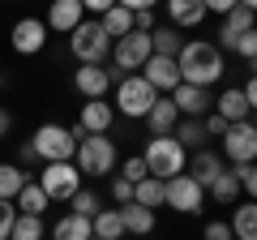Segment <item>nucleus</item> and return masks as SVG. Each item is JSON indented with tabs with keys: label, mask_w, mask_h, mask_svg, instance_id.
I'll return each instance as SVG.
<instances>
[{
	"label": "nucleus",
	"mask_w": 257,
	"mask_h": 240,
	"mask_svg": "<svg viewBox=\"0 0 257 240\" xmlns=\"http://www.w3.org/2000/svg\"><path fill=\"white\" fill-rule=\"evenodd\" d=\"M240 197H244V193H240V185H236V176H231V167H223L210 185H206V202H214V206H236Z\"/></svg>",
	"instance_id": "obj_22"
},
{
	"label": "nucleus",
	"mask_w": 257,
	"mask_h": 240,
	"mask_svg": "<svg viewBox=\"0 0 257 240\" xmlns=\"http://www.w3.org/2000/svg\"><path fill=\"white\" fill-rule=\"evenodd\" d=\"M219 155L223 163H253L257 159V129H253V120H236V125H227L219 138Z\"/></svg>",
	"instance_id": "obj_10"
},
{
	"label": "nucleus",
	"mask_w": 257,
	"mask_h": 240,
	"mask_svg": "<svg viewBox=\"0 0 257 240\" xmlns=\"http://www.w3.org/2000/svg\"><path fill=\"white\" fill-rule=\"evenodd\" d=\"M18 167H39V155H35L30 142H22V146H18Z\"/></svg>",
	"instance_id": "obj_44"
},
{
	"label": "nucleus",
	"mask_w": 257,
	"mask_h": 240,
	"mask_svg": "<svg viewBox=\"0 0 257 240\" xmlns=\"http://www.w3.org/2000/svg\"><path fill=\"white\" fill-rule=\"evenodd\" d=\"M116 163H120V146L107 138V133H90V138L77 142L73 150V167L82 172V180H103V176H116Z\"/></svg>",
	"instance_id": "obj_2"
},
{
	"label": "nucleus",
	"mask_w": 257,
	"mask_h": 240,
	"mask_svg": "<svg viewBox=\"0 0 257 240\" xmlns=\"http://www.w3.org/2000/svg\"><path fill=\"white\" fill-rule=\"evenodd\" d=\"M150 35H142V30H128L124 39H116L111 43V56H107V73H111V86L120 82V77L128 73H142V65L150 60Z\"/></svg>",
	"instance_id": "obj_4"
},
{
	"label": "nucleus",
	"mask_w": 257,
	"mask_h": 240,
	"mask_svg": "<svg viewBox=\"0 0 257 240\" xmlns=\"http://www.w3.org/2000/svg\"><path fill=\"white\" fill-rule=\"evenodd\" d=\"M99 26H103V35H107L111 43H116V39H124L128 30H133V13H128V9H120V5H111V9L99 18Z\"/></svg>",
	"instance_id": "obj_30"
},
{
	"label": "nucleus",
	"mask_w": 257,
	"mask_h": 240,
	"mask_svg": "<svg viewBox=\"0 0 257 240\" xmlns=\"http://www.w3.org/2000/svg\"><path fill=\"white\" fill-rule=\"evenodd\" d=\"M77 22H86L82 0H47V13H43V26H47V30H56V35H69Z\"/></svg>",
	"instance_id": "obj_17"
},
{
	"label": "nucleus",
	"mask_w": 257,
	"mask_h": 240,
	"mask_svg": "<svg viewBox=\"0 0 257 240\" xmlns=\"http://www.w3.org/2000/svg\"><path fill=\"white\" fill-rule=\"evenodd\" d=\"M13 206H18V214H39V219H43V214H47V206H52V202H47V193H43V189L35 185V176H30L26 185H22V193L13 197Z\"/></svg>",
	"instance_id": "obj_28"
},
{
	"label": "nucleus",
	"mask_w": 257,
	"mask_h": 240,
	"mask_svg": "<svg viewBox=\"0 0 257 240\" xmlns=\"http://www.w3.org/2000/svg\"><path fill=\"white\" fill-rule=\"evenodd\" d=\"M202 129H206V138H223L227 120H223V116H214V111H206V116H202Z\"/></svg>",
	"instance_id": "obj_42"
},
{
	"label": "nucleus",
	"mask_w": 257,
	"mask_h": 240,
	"mask_svg": "<svg viewBox=\"0 0 257 240\" xmlns=\"http://www.w3.org/2000/svg\"><path fill=\"white\" fill-rule=\"evenodd\" d=\"M176 120H180V111H176L172 94H159V99L150 103V111L142 116V125L150 129V138H167V133L176 129Z\"/></svg>",
	"instance_id": "obj_18"
},
{
	"label": "nucleus",
	"mask_w": 257,
	"mask_h": 240,
	"mask_svg": "<svg viewBox=\"0 0 257 240\" xmlns=\"http://www.w3.org/2000/svg\"><path fill=\"white\" fill-rule=\"evenodd\" d=\"M180 47H184V35H180L176 26L159 22V26L150 30V52H155V56H172V60H176V52H180Z\"/></svg>",
	"instance_id": "obj_27"
},
{
	"label": "nucleus",
	"mask_w": 257,
	"mask_h": 240,
	"mask_svg": "<svg viewBox=\"0 0 257 240\" xmlns=\"http://www.w3.org/2000/svg\"><path fill=\"white\" fill-rule=\"evenodd\" d=\"M30 180V172L26 167H18V163H0V197L5 202H13V197L22 193V185Z\"/></svg>",
	"instance_id": "obj_31"
},
{
	"label": "nucleus",
	"mask_w": 257,
	"mask_h": 240,
	"mask_svg": "<svg viewBox=\"0 0 257 240\" xmlns=\"http://www.w3.org/2000/svg\"><path fill=\"white\" fill-rule=\"evenodd\" d=\"M202 5H206V13H219V18L236 9V0H202Z\"/></svg>",
	"instance_id": "obj_46"
},
{
	"label": "nucleus",
	"mask_w": 257,
	"mask_h": 240,
	"mask_svg": "<svg viewBox=\"0 0 257 240\" xmlns=\"http://www.w3.org/2000/svg\"><path fill=\"white\" fill-rule=\"evenodd\" d=\"M159 5H163V13H167V26H176V30H197L210 18L202 0H159Z\"/></svg>",
	"instance_id": "obj_16"
},
{
	"label": "nucleus",
	"mask_w": 257,
	"mask_h": 240,
	"mask_svg": "<svg viewBox=\"0 0 257 240\" xmlns=\"http://www.w3.org/2000/svg\"><path fill=\"white\" fill-rule=\"evenodd\" d=\"M227 52H236L244 65H253V56H257V26H253V30H244V35H236V39L227 43Z\"/></svg>",
	"instance_id": "obj_35"
},
{
	"label": "nucleus",
	"mask_w": 257,
	"mask_h": 240,
	"mask_svg": "<svg viewBox=\"0 0 257 240\" xmlns=\"http://www.w3.org/2000/svg\"><path fill=\"white\" fill-rule=\"evenodd\" d=\"M172 138L180 142V146L189 150V155H193V150H202L206 142H210V138H206V129H202V120H193V116H180V120H176Z\"/></svg>",
	"instance_id": "obj_29"
},
{
	"label": "nucleus",
	"mask_w": 257,
	"mask_h": 240,
	"mask_svg": "<svg viewBox=\"0 0 257 240\" xmlns=\"http://www.w3.org/2000/svg\"><path fill=\"white\" fill-rule=\"evenodd\" d=\"M133 202L146 206V210H159V206H163V180H155V176L138 180V185H133Z\"/></svg>",
	"instance_id": "obj_33"
},
{
	"label": "nucleus",
	"mask_w": 257,
	"mask_h": 240,
	"mask_svg": "<svg viewBox=\"0 0 257 240\" xmlns=\"http://www.w3.org/2000/svg\"><path fill=\"white\" fill-rule=\"evenodd\" d=\"M94 210H99V193L94 189H77L73 197H69V214H82V219H94Z\"/></svg>",
	"instance_id": "obj_34"
},
{
	"label": "nucleus",
	"mask_w": 257,
	"mask_h": 240,
	"mask_svg": "<svg viewBox=\"0 0 257 240\" xmlns=\"http://www.w3.org/2000/svg\"><path fill=\"white\" fill-rule=\"evenodd\" d=\"M253 26H257V22H253V13L236 5L231 13H223V22H219V43H214V47H219V52H227V43H231V39H236V35H244V30H253Z\"/></svg>",
	"instance_id": "obj_23"
},
{
	"label": "nucleus",
	"mask_w": 257,
	"mask_h": 240,
	"mask_svg": "<svg viewBox=\"0 0 257 240\" xmlns=\"http://www.w3.org/2000/svg\"><path fill=\"white\" fill-rule=\"evenodd\" d=\"M227 227H231L236 240H257V206H253V197H240V202H236Z\"/></svg>",
	"instance_id": "obj_21"
},
{
	"label": "nucleus",
	"mask_w": 257,
	"mask_h": 240,
	"mask_svg": "<svg viewBox=\"0 0 257 240\" xmlns=\"http://www.w3.org/2000/svg\"><path fill=\"white\" fill-rule=\"evenodd\" d=\"M223 167H227V163H223V155H219V150L202 146V150H193V155H189V163H184V172H189L193 180H197V185L206 189V185L214 180V176L223 172Z\"/></svg>",
	"instance_id": "obj_19"
},
{
	"label": "nucleus",
	"mask_w": 257,
	"mask_h": 240,
	"mask_svg": "<svg viewBox=\"0 0 257 240\" xmlns=\"http://www.w3.org/2000/svg\"><path fill=\"white\" fill-rule=\"evenodd\" d=\"M111 202H116V206H128V202H133V185H128L124 176H111Z\"/></svg>",
	"instance_id": "obj_39"
},
{
	"label": "nucleus",
	"mask_w": 257,
	"mask_h": 240,
	"mask_svg": "<svg viewBox=\"0 0 257 240\" xmlns=\"http://www.w3.org/2000/svg\"><path fill=\"white\" fill-rule=\"evenodd\" d=\"M142 163H146V176H155V180H172V176L184 172L189 150H184L172 133H167V138H150L146 146H142Z\"/></svg>",
	"instance_id": "obj_3"
},
{
	"label": "nucleus",
	"mask_w": 257,
	"mask_h": 240,
	"mask_svg": "<svg viewBox=\"0 0 257 240\" xmlns=\"http://www.w3.org/2000/svg\"><path fill=\"white\" fill-rule=\"evenodd\" d=\"M172 103H176V111L180 116H193V120H202L206 111H214V90H206V86H189V82H180L172 90Z\"/></svg>",
	"instance_id": "obj_13"
},
{
	"label": "nucleus",
	"mask_w": 257,
	"mask_h": 240,
	"mask_svg": "<svg viewBox=\"0 0 257 240\" xmlns=\"http://www.w3.org/2000/svg\"><path fill=\"white\" fill-rule=\"evenodd\" d=\"M47 35H52V30L43 26V18H18L13 30H9V47L18 56H39L47 47Z\"/></svg>",
	"instance_id": "obj_11"
},
{
	"label": "nucleus",
	"mask_w": 257,
	"mask_h": 240,
	"mask_svg": "<svg viewBox=\"0 0 257 240\" xmlns=\"http://www.w3.org/2000/svg\"><path fill=\"white\" fill-rule=\"evenodd\" d=\"M90 240H94V236H90Z\"/></svg>",
	"instance_id": "obj_49"
},
{
	"label": "nucleus",
	"mask_w": 257,
	"mask_h": 240,
	"mask_svg": "<svg viewBox=\"0 0 257 240\" xmlns=\"http://www.w3.org/2000/svg\"><path fill=\"white\" fill-rule=\"evenodd\" d=\"M9 240H47V223L39 219V214H18Z\"/></svg>",
	"instance_id": "obj_32"
},
{
	"label": "nucleus",
	"mask_w": 257,
	"mask_h": 240,
	"mask_svg": "<svg viewBox=\"0 0 257 240\" xmlns=\"http://www.w3.org/2000/svg\"><path fill=\"white\" fill-rule=\"evenodd\" d=\"M30 146H35L39 163H64V159H73L77 142H73V133H69V125L43 120V125L35 129V138H30Z\"/></svg>",
	"instance_id": "obj_7"
},
{
	"label": "nucleus",
	"mask_w": 257,
	"mask_h": 240,
	"mask_svg": "<svg viewBox=\"0 0 257 240\" xmlns=\"http://www.w3.org/2000/svg\"><path fill=\"white\" fill-rule=\"evenodd\" d=\"M90 236H94V240H124V223H120V210H116V206H99V210H94Z\"/></svg>",
	"instance_id": "obj_24"
},
{
	"label": "nucleus",
	"mask_w": 257,
	"mask_h": 240,
	"mask_svg": "<svg viewBox=\"0 0 257 240\" xmlns=\"http://www.w3.org/2000/svg\"><path fill=\"white\" fill-rule=\"evenodd\" d=\"M155 99L159 94L146 86L142 73H128V77H120V82L111 86V107H116V116H124V120H142Z\"/></svg>",
	"instance_id": "obj_6"
},
{
	"label": "nucleus",
	"mask_w": 257,
	"mask_h": 240,
	"mask_svg": "<svg viewBox=\"0 0 257 240\" xmlns=\"http://www.w3.org/2000/svg\"><path fill=\"white\" fill-rule=\"evenodd\" d=\"M9 133H13V111H9V107H0V142L9 138Z\"/></svg>",
	"instance_id": "obj_47"
},
{
	"label": "nucleus",
	"mask_w": 257,
	"mask_h": 240,
	"mask_svg": "<svg viewBox=\"0 0 257 240\" xmlns=\"http://www.w3.org/2000/svg\"><path fill=\"white\" fill-rule=\"evenodd\" d=\"M116 176H124L128 185H138V180H146V163H142V155H128L124 163H116Z\"/></svg>",
	"instance_id": "obj_37"
},
{
	"label": "nucleus",
	"mask_w": 257,
	"mask_h": 240,
	"mask_svg": "<svg viewBox=\"0 0 257 240\" xmlns=\"http://www.w3.org/2000/svg\"><path fill=\"white\" fill-rule=\"evenodd\" d=\"M120 9H128V13H142V9H159V0H116Z\"/></svg>",
	"instance_id": "obj_45"
},
{
	"label": "nucleus",
	"mask_w": 257,
	"mask_h": 240,
	"mask_svg": "<svg viewBox=\"0 0 257 240\" xmlns=\"http://www.w3.org/2000/svg\"><path fill=\"white\" fill-rule=\"evenodd\" d=\"M69 52H73L77 65H107L111 39L103 35L99 18H86V22H77V26L69 30Z\"/></svg>",
	"instance_id": "obj_5"
},
{
	"label": "nucleus",
	"mask_w": 257,
	"mask_h": 240,
	"mask_svg": "<svg viewBox=\"0 0 257 240\" xmlns=\"http://www.w3.org/2000/svg\"><path fill=\"white\" fill-rule=\"evenodd\" d=\"M176 69H180V82L214 90L223 82V73H227V60L210 39H184V47L176 52Z\"/></svg>",
	"instance_id": "obj_1"
},
{
	"label": "nucleus",
	"mask_w": 257,
	"mask_h": 240,
	"mask_svg": "<svg viewBox=\"0 0 257 240\" xmlns=\"http://www.w3.org/2000/svg\"><path fill=\"white\" fill-rule=\"evenodd\" d=\"M163 206H172L176 214H202L206 210V189L189 172H180L172 180H163Z\"/></svg>",
	"instance_id": "obj_9"
},
{
	"label": "nucleus",
	"mask_w": 257,
	"mask_h": 240,
	"mask_svg": "<svg viewBox=\"0 0 257 240\" xmlns=\"http://www.w3.org/2000/svg\"><path fill=\"white\" fill-rule=\"evenodd\" d=\"M214 116H223L227 125H236V120H253V103L244 99L240 86H227L223 94H214Z\"/></svg>",
	"instance_id": "obj_20"
},
{
	"label": "nucleus",
	"mask_w": 257,
	"mask_h": 240,
	"mask_svg": "<svg viewBox=\"0 0 257 240\" xmlns=\"http://www.w3.org/2000/svg\"><path fill=\"white\" fill-rule=\"evenodd\" d=\"M47 236L52 240H90V219H82V214H60L47 227Z\"/></svg>",
	"instance_id": "obj_26"
},
{
	"label": "nucleus",
	"mask_w": 257,
	"mask_h": 240,
	"mask_svg": "<svg viewBox=\"0 0 257 240\" xmlns=\"http://www.w3.org/2000/svg\"><path fill=\"white\" fill-rule=\"evenodd\" d=\"M231 176H236V185H240V193H244V197L257 193V167L253 163H231Z\"/></svg>",
	"instance_id": "obj_36"
},
{
	"label": "nucleus",
	"mask_w": 257,
	"mask_h": 240,
	"mask_svg": "<svg viewBox=\"0 0 257 240\" xmlns=\"http://www.w3.org/2000/svg\"><path fill=\"white\" fill-rule=\"evenodd\" d=\"M116 210H120V223H124V236H150L155 231V210H146L138 202L116 206Z\"/></svg>",
	"instance_id": "obj_25"
},
{
	"label": "nucleus",
	"mask_w": 257,
	"mask_h": 240,
	"mask_svg": "<svg viewBox=\"0 0 257 240\" xmlns=\"http://www.w3.org/2000/svg\"><path fill=\"white\" fill-rule=\"evenodd\" d=\"M202 240H236V236H231L227 219H206V227H202Z\"/></svg>",
	"instance_id": "obj_38"
},
{
	"label": "nucleus",
	"mask_w": 257,
	"mask_h": 240,
	"mask_svg": "<svg viewBox=\"0 0 257 240\" xmlns=\"http://www.w3.org/2000/svg\"><path fill=\"white\" fill-rule=\"evenodd\" d=\"M35 185L47 193V202H69L86 180H82V172L73 167V159H64V163H39Z\"/></svg>",
	"instance_id": "obj_8"
},
{
	"label": "nucleus",
	"mask_w": 257,
	"mask_h": 240,
	"mask_svg": "<svg viewBox=\"0 0 257 240\" xmlns=\"http://www.w3.org/2000/svg\"><path fill=\"white\" fill-rule=\"evenodd\" d=\"M13 219H18V206L0 197V240H9V231H13Z\"/></svg>",
	"instance_id": "obj_40"
},
{
	"label": "nucleus",
	"mask_w": 257,
	"mask_h": 240,
	"mask_svg": "<svg viewBox=\"0 0 257 240\" xmlns=\"http://www.w3.org/2000/svg\"><path fill=\"white\" fill-rule=\"evenodd\" d=\"M155 26H159V9H142V13H133V30H142V35H150Z\"/></svg>",
	"instance_id": "obj_41"
},
{
	"label": "nucleus",
	"mask_w": 257,
	"mask_h": 240,
	"mask_svg": "<svg viewBox=\"0 0 257 240\" xmlns=\"http://www.w3.org/2000/svg\"><path fill=\"white\" fill-rule=\"evenodd\" d=\"M142 77H146V86L155 94H172L180 86V69H176L172 56H150L146 65H142Z\"/></svg>",
	"instance_id": "obj_15"
},
{
	"label": "nucleus",
	"mask_w": 257,
	"mask_h": 240,
	"mask_svg": "<svg viewBox=\"0 0 257 240\" xmlns=\"http://www.w3.org/2000/svg\"><path fill=\"white\" fill-rule=\"evenodd\" d=\"M116 0H82V9H86V18H103V13L111 9Z\"/></svg>",
	"instance_id": "obj_43"
},
{
	"label": "nucleus",
	"mask_w": 257,
	"mask_h": 240,
	"mask_svg": "<svg viewBox=\"0 0 257 240\" xmlns=\"http://www.w3.org/2000/svg\"><path fill=\"white\" fill-rule=\"evenodd\" d=\"M73 90L82 94V99H107V94H111L107 65H77L73 69Z\"/></svg>",
	"instance_id": "obj_14"
},
{
	"label": "nucleus",
	"mask_w": 257,
	"mask_h": 240,
	"mask_svg": "<svg viewBox=\"0 0 257 240\" xmlns=\"http://www.w3.org/2000/svg\"><path fill=\"white\" fill-rule=\"evenodd\" d=\"M236 5H240V9H248V13L257 9V0H236Z\"/></svg>",
	"instance_id": "obj_48"
},
{
	"label": "nucleus",
	"mask_w": 257,
	"mask_h": 240,
	"mask_svg": "<svg viewBox=\"0 0 257 240\" xmlns=\"http://www.w3.org/2000/svg\"><path fill=\"white\" fill-rule=\"evenodd\" d=\"M73 125L86 133V138H90V133H111V125H116V107H111L107 99H82V111H77Z\"/></svg>",
	"instance_id": "obj_12"
}]
</instances>
